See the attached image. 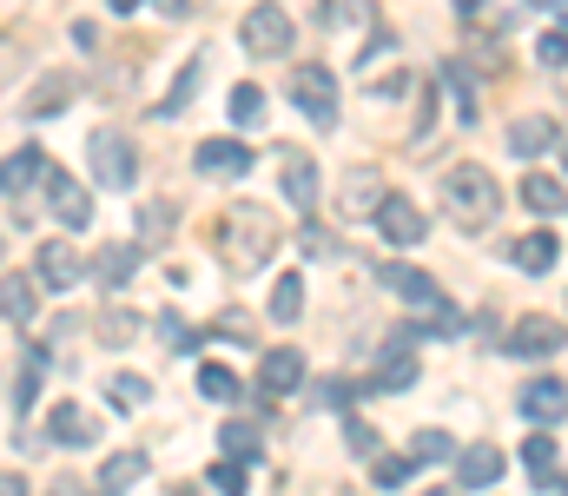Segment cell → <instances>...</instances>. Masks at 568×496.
<instances>
[{"instance_id":"cell-1","label":"cell","mask_w":568,"mask_h":496,"mask_svg":"<svg viewBox=\"0 0 568 496\" xmlns=\"http://www.w3.org/2000/svg\"><path fill=\"white\" fill-rule=\"evenodd\" d=\"M284 225L272 205H258V199H232L219 219H212V252H219V265L232 272V279H252V272H265L272 265V252H278Z\"/></svg>"},{"instance_id":"cell-2","label":"cell","mask_w":568,"mask_h":496,"mask_svg":"<svg viewBox=\"0 0 568 496\" xmlns=\"http://www.w3.org/2000/svg\"><path fill=\"white\" fill-rule=\"evenodd\" d=\"M436 199H443V219L449 225H463V232H483L489 219H496V205H503V192H496V179H489V165H449L443 179H436Z\"/></svg>"},{"instance_id":"cell-3","label":"cell","mask_w":568,"mask_h":496,"mask_svg":"<svg viewBox=\"0 0 568 496\" xmlns=\"http://www.w3.org/2000/svg\"><path fill=\"white\" fill-rule=\"evenodd\" d=\"M291 107L311 120V126H337V73L331 67H317V60H304V67H291Z\"/></svg>"},{"instance_id":"cell-4","label":"cell","mask_w":568,"mask_h":496,"mask_svg":"<svg viewBox=\"0 0 568 496\" xmlns=\"http://www.w3.org/2000/svg\"><path fill=\"white\" fill-rule=\"evenodd\" d=\"M87 160H93V179H100L106 192H126V185L140 179V153H133V140H126L120 126H93Z\"/></svg>"},{"instance_id":"cell-5","label":"cell","mask_w":568,"mask_h":496,"mask_svg":"<svg viewBox=\"0 0 568 496\" xmlns=\"http://www.w3.org/2000/svg\"><path fill=\"white\" fill-rule=\"evenodd\" d=\"M239 40H245L258 60H278V53H291V13H284L278 0H258V7L239 20Z\"/></svg>"},{"instance_id":"cell-6","label":"cell","mask_w":568,"mask_h":496,"mask_svg":"<svg viewBox=\"0 0 568 496\" xmlns=\"http://www.w3.org/2000/svg\"><path fill=\"white\" fill-rule=\"evenodd\" d=\"M371 225L384 232V245H404V252L429 239V219L404 199V192H384V199H377V212H371Z\"/></svg>"},{"instance_id":"cell-7","label":"cell","mask_w":568,"mask_h":496,"mask_svg":"<svg viewBox=\"0 0 568 496\" xmlns=\"http://www.w3.org/2000/svg\"><path fill=\"white\" fill-rule=\"evenodd\" d=\"M278 179H284V199H291L297 212L317 205V165H311L304 146H278Z\"/></svg>"},{"instance_id":"cell-8","label":"cell","mask_w":568,"mask_h":496,"mask_svg":"<svg viewBox=\"0 0 568 496\" xmlns=\"http://www.w3.org/2000/svg\"><path fill=\"white\" fill-rule=\"evenodd\" d=\"M33 272H40V285H47V292H67V285H80L87 259H80L67 239H47V245H40V259H33Z\"/></svg>"},{"instance_id":"cell-9","label":"cell","mask_w":568,"mask_h":496,"mask_svg":"<svg viewBox=\"0 0 568 496\" xmlns=\"http://www.w3.org/2000/svg\"><path fill=\"white\" fill-rule=\"evenodd\" d=\"M410 384H417V344L397 325L390 344H384V357H377V391H410Z\"/></svg>"},{"instance_id":"cell-10","label":"cell","mask_w":568,"mask_h":496,"mask_svg":"<svg viewBox=\"0 0 568 496\" xmlns=\"http://www.w3.org/2000/svg\"><path fill=\"white\" fill-rule=\"evenodd\" d=\"M73 100H80V80H73V73H40V87L27 93L20 113H27V120H53V113H67Z\"/></svg>"},{"instance_id":"cell-11","label":"cell","mask_w":568,"mask_h":496,"mask_svg":"<svg viewBox=\"0 0 568 496\" xmlns=\"http://www.w3.org/2000/svg\"><path fill=\"white\" fill-rule=\"evenodd\" d=\"M556 146H562V120H549V113H529V120L509 126V153L516 160H536V153H556Z\"/></svg>"},{"instance_id":"cell-12","label":"cell","mask_w":568,"mask_h":496,"mask_svg":"<svg viewBox=\"0 0 568 496\" xmlns=\"http://www.w3.org/2000/svg\"><path fill=\"white\" fill-rule=\"evenodd\" d=\"M53 179V219L67 225V232H87L93 225V192L80 185V179H67V172H47Z\"/></svg>"},{"instance_id":"cell-13","label":"cell","mask_w":568,"mask_h":496,"mask_svg":"<svg viewBox=\"0 0 568 496\" xmlns=\"http://www.w3.org/2000/svg\"><path fill=\"white\" fill-rule=\"evenodd\" d=\"M192 165H199L205 179H245V172H252V153H245L239 140H199Z\"/></svg>"},{"instance_id":"cell-14","label":"cell","mask_w":568,"mask_h":496,"mask_svg":"<svg viewBox=\"0 0 568 496\" xmlns=\"http://www.w3.org/2000/svg\"><path fill=\"white\" fill-rule=\"evenodd\" d=\"M47 437H53V444H67V451H80V444H93V437H100V417H93L87 404H53Z\"/></svg>"},{"instance_id":"cell-15","label":"cell","mask_w":568,"mask_h":496,"mask_svg":"<svg viewBox=\"0 0 568 496\" xmlns=\"http://www.w3.org/2000/svg\"><path fill=\"white\" fill-rule=\"evenodd\" d=\"M503 470H509V464H503V451H496V444H469V451L456 457L463 490H496V484H503Z\"/></svg>"},{"instance_id":"cell-16","label":"cell","mask_w":568,"mask_h":496,"mask_svg":"<svg viewBox=\"0 0 568 496\" xmlns=\"http://www.w3.org/2000/svg\"><path fill=\"white\" fill-rule=\"evenodd\" d=\"M384 292H397V298H404V305H417V312H436V305H443L436 279L417 272V265H384Z\"/></svg>"},{"instance_id":"cell-17","label":"cell","mask_w":568,"mask_h":496,"mask_svg":"<svg viewBox=\"0 0 568 496\" xmlns=\"http://www.w3.org/2000/svg\"><path fill=\"white\" fill-rule=\"evenodd\" d=\"M523 464H529L536 484H549V496L562 490V444H556V431H536V437L523 444Z\"/></svg>"},{"instance_id":"cell-18","label":"cell","mask_w":568,"mask_h":496,"mask_svg":"<svg viewBox=\"0 0 568 496\" xmlns=\"http://www.w3.org/2000/svg\"><path fill=\"white\" fill-rule=\"evenodd\" d=\"M516 357H556L562 351V325L556 318H516V337H503Z\"/></svg>"},{"instance_id":"cell-19","label":"cell","mask_w":568,"mask_h":496,"mask_svg":"<svg viewBox=\"0 0 568 496\" xmlns=\"http://www.w3.org/2000/svg\"><path fill=\"white\" fill-rule=\"evenodd\" d=\"M509 259H516L529 279H542V272H556V259H562V239H556V232H523V239L509 245Z\"/></svg>"},{"instance_id":"cell-20","label":"cell","mask_w":568,"mask_h":496,"mask_svg":"<svg viewBox=\"0 0 568 496\" xmlns=\"http://www.w3.org/2000/svg\"><path fill=\"white\" fill-rule=\"evenodd\" d=\"M377 199H384V179H377L371 165H357V172L344 179V192H337V212H351V219H371V212H377Z\"/></svg>"},{"instance_id":"cell-21","label":"cell","mask_w":568,"mask_h":496,"mask_svg":"<svg viewBox=\"0 0 568 496\" xmlns=\"http://www.w3.org/2000/svg\"><path fill=\"white\" fill-rule=\"evenodd\" d=\"M258 384H265V397L297 391V384H304V357H297V351H265V364H258Z\"/></svg>"},{"instance_id":"cell-22","label":"cell","mask_w":568,"mask_h":496,"mask_svg":"<svg viewBox=\"0 0 568 496\" xmlns=\"http://www.w3.org/2000/svg\"><path fill=\"white\" fill-rule=\"evenodd\" d=\"M133 265H140V245H100V252H93V279H100L106 292H120V285L133 279Z\"/></svg>"},{"instance_id":"cell-23","label":"cell","mask_w":568,"mask_h":496,"mask_svg":"<svg viewBox=\"0 0 568 496\" xmlns=\"http://www.w3.org/2000/svg\"><path fill=\"white\" fill-rule=\"evenodd\" d=\"M562 179H556V172H529V179H523V205H529V212H536V219H556V212H562Z\"/></svg>"},{"instance_id":"cell-24","label":"cell","mask_w":568,"mask_h":496,"mask_svg":"<svg viewBox=\"0 0 568 496\" xmlns=\"http://www.w3.org/2000/svg\"><path fill=\"white\" fill-rule=\"evenodd\" d=\"M145 477V451H113V457H106V464H100V490H133V484H140Z\"/></svg>"},{"instance_id":"cell-25","label":"cell","mask_w":568,"mask_h":496,"mask_svg":"<svg viewBox=\"0 0 568 496\" xmlns=\"http://www.w3.org/2000/svg\"><path fill=\"white\" fill-rule=\"evenodd\" d=\"M523 417H536V424H562V377L529 384V391H523Z\"/></svg>"},{"instance_id":"cell-26","label":"cell","mask_w":568,"mask_h":496,"mask_svg":"<svg viewBox=\"0 0 568 496\" xmlns=\"http://www.w3.org/2000/svg\"><path fill=\"white\" fill-rule=\"evenodd\" d=\"M33 312H40V298H33V279H0V318H13V325H33Z\"/></svg>"},{"instance_id":"cell-27","label":"cell","mask_w":568,"mask_h":496,"mask_svg":"<svg viewBox=\"0 0 568 496\" xmlns=\"http://www.w3.org/2000/svg\"><path fill=\"white\" fill-rule=\"evenodd\" d=\"M172 225H179V205L172 199H145L140 205V245H165Z\"/></svg>"},{"instance_id":"cell-28","label":"cell","mask_w":568,"mask_h":496,"mask_svg":"<svg viewBox=\"0 0 568 496\" xmlns=\"http://www.w3.org/2000/svg\"><path fill=\"white\" fill-rule=\"evenodd\" d=\"M33 172H47V153H40V146H20L13 160L0 165V192H27V185H33Z\"/></svg>"},{"instance_id":"cell-29","label":"cell","mask_w":568,"mask_h":496,"mask_svg":"<svg viewBox=\"0 0 568 496\" xmlns=\"http://www.w3.org/2000/svg\"><path fill=\"white\" fill-rule=\"evenodd\" d=\"M106 397H113V411H145V404H152V377H140V371H120V377L106 384Z\"/></svg>"},{"instance_id":"cell-30","label":"cell","mask_w":568,"mask_h":496,"mask_svg":"<svg viewBox=\"0 0 568 496\" xmlns=\"http://www.w3.org/2000/svg\"><path fill=\"white\" fill-rule=\"evenodd\" d=\"M199 397H212V404H239V397H245V384H239L225 364H199Z\"/></svg>"},{"instance_id":"cell-31","label":"cell","mask_w":568,"mask_h":496,"mask_svg":"<svg viewBox=\"0 0 568 496\" xmlns=\"http://www.w3.org/2000/svg\"><path fill=\"white\" fill-rule=\"evenodd\" d=\"M212 337H225V344H258V318H252L245 305H225V312L212 318Z\"/></svg>"},{"instance_id":"cell-32","label":"cell","mask_w":568,"mask_h":496,"mask_svg":"<svg viewBox=\"0 0 568 496\" xmlns=\"http://www.w3.org/2000/svg\"><path fill=\"white\" fill-rule=\"evenodd\" d=\"M297 312H304V279H297V272H278V285H272V318H278V325H297Z\"/></svg>"},{"instance_id":"cell-33","label":"cell","mask_w":568,"mask_h":496,"mask_svg":"<svg viewBox=\"0 0 568 496\" xmlns=\"http://www.w3.org/2000/svg\"><path fill=\"white\" fill-rule=\"evenodd\" d=\"M199 73H205V53H192V67L179 73V87H172V93L159 100V120H172V113H179V107H185V100L199 93Z\"/></svg>"},{"instance_id":"cell-34","label":"cell","mask_w":568,"mask_h":496,"mask_svg":"<svg viewBox=\"0 0 568 496\" xmlns=\"http://www.w3.org/2000/svg\"><path fill=\"white\" fill-rule=\"evenodd\" d=\"M443 87L456 93V120H463V126H476V80H469V67H449V73H443Z\"/></svg>"},{"instance_id":"cell-35","label":"cell","mask_w":568,"mask_h":496,"mask_svg":"<svg viewBox=\"0 0 568 496\" xmlns=\"http://www.w3.org/2000/svg\"><path fill=\"white\" fill-rule=\"evenodd\" d=\"M443 457H456V444L443 431H417L410 437V464H443Z\"/></svg>"},{"instance_id":"cell-36","label":"cell","mask_w":568,"mask_h":496,"mask_svg":"<svg viewBox=\"0 0 568 496\" xmlns=\"http://www.w3.org/2000/svg\"><path fill=\"white\" fill-rule=\"evenodd\" d=\"M219 444H225V457H232V464H252V457H258V424H232Z\"/></svg>"},{"instance_id":"cell-37","label":"cell","mask_w":568,"mask_h":496,"mask_svg":"<svg viewBox=\"0 0 568 496\" xmlns=\"http://www.w3.org/2000/svg\"><path fill=\"white\" fill-rule=\"evenodd\" d=\"M159 344H165V351H199V331L185 325L179 312H165V318H159Z\"/></svg>"},{"instance_id":"cell-38","label":"cell","mask_w":568,"mask_h":496,"mask_svg":"<svg viewBox=\"0 0 568 496\" xmlns=\"http://www.w3.org/2000/svg\"><path fill=\"white\" fill-rule=\"evenodd\" d=\"M40 364H47V357L33 351V357H27V371H20V384L7 391V397H13V411H33V397H40Z\"/></svg>"},{"instance_id":"cell-39","label":"cell","mask_w":568,"mask_h":496,"mask_svg":"<svg viewBox=\"0 0 568 496\" xmlns=\"http://www.w3.org/2000/svg\"><path fill=\"white\" fill-rule=\"evenodd\" d=\"M133 331H140V318L120 305V312H100V344H133Z\"/></svg>"},{"instance_id":"cell-40","label":"cell","mask_w":568,"mask_h":496,"mask_svg":"<svg viewBox=\"0 0 568 496\" xmlns=\"http://www.w3.org/2000/svg\"><path fill=\"white\" fill-rule=\"evenodd\" d=\"M258 113H265V93L258 87H232V120L239 126H258Z\"/></svg>"},{"instance_id":"cell-41","label":"cell","mask_w":568,"mask_h":496,"mask_svg":"<svg viewBox=\"0 0 568 496\" xmlns=\"http://www.w3.org/2000/svg\"><path fill=\"white\" fill-rule=\"evenodd\" d=\"M344 444H351V457H377V431L364 417H344Z\"/></svg>"},{"instance_id":"cell-42","label":"cell","mask_w":568,"mask_h":496,"mask_svg":"<svg viewBox=\"0 0 568 496\" xmlns=\"http://www.w3.org/2000/svg\"><path fill=\"white\" fill-rule=\"evenodd\" d=\"M417 464L410 457H371V477H377V490H390V484H404Z\"/></svg>"},{"instance_id":"cell-43","label":"cell","mask_w":568,"mask_h":496,"mask_svg":"<svg viewBox=\"0 0 568 496\" xmlns=\"http://www.w3.org/2000/svg\"><path fill=\"white\" fill-rule=\"evenodd\" d=\"M212 490H225V496H245V464H232V457H219V464H212Z\"/></svg>"},{"instance_id":"cell-44","label":"cell","mask_w":568,"mask_h":496,"mask_svg":"<svg viewBox=\"0 0 568 496\" xmlns=\"http://www.w3.org/2000/svg\"><path fill=\"white\" fill-rule=\"evenodd\" d=\"M536 53H542V67H549V73H562V60H568V47H562V27H549Z\"/></svg>"},{"instance_id":"cell-45","label":"cell","mask_w":568,"mask_h":496,"mask_svg":"<svg viewBox=\"0 0 568 496\" xmlns=\"http://www.w3.org/2000/svg\"><path fill=\"white\" fill-rule=\"evenodd\" d=\"M27 67V53H20V40H0V87H13V73Z\"/></svg>"},{"instance_id":"cell-46","label":"cell","mask_w":568,"mask_h":496,"mask_svg":"<svg viewBox=\"0 0 568 496\" xmlns=\"http://www.w3.org/2000/svg\"><path fill=\"white\" fill-rule=\"evenodd\" d=\"M297 245H304L311 259H324V252H331V239H324V225H297Z\"/></svg>"},{"instance_id":"cell-47","label":"cell","mask_w":568,"mask_h":496,"mask_svg":"<svg viewBox=\"0 0 568 496\" xmlns=\"http://www.w3.org/2000/svg\"><path fill=\"white\" fill-rule=\"evenodd\" d=\"M351 397H357V384H344V377H331V384H324V404H337V411H351Z\"/></svg>"},{"instance_id":"cell-48","label":"cell","mask_w":568,"mask_h":496,"mask_svg":"<svg viewBox=\"0 0 568 496\" xmlns=\"http://www.w3.org/2000/svg\"><path fill=\"white\" fill-rule=\"evenodd\" d=\"M0 496H27V484H20L13 470H0Z\"/></svg>"},{"instance_id":"cell-49","label":"cell","mask_w":568,"mask_h":496,"mask_svg":"<svg viewBox=\"0 0 568 496\" xmlns=\"http://www.w3.org/2000/svg\"><path fill=\"white\" fill-rule=\"evenodd\" d=\"M159 7H165V13H199L205 0H159Z\"/></svg>"},{"instance_id":"cell-50","label":"cell","mask_w":568,"mask_h":496,"mask_svg":"<svg viewBox=\"0 0 568 496\" xmlns=\"http://www.w3.org/2000/svg\"><path fill=\"white\" fill-rule=\"evenodd\" d=\"M449 7H456V13H463V20H469V13H483V7H489V0H449Z\"/></svg>"},{"instance_id":"cell-51","label":"cell","mask_w":568,"mask_h":496,"mask_svg":"<svg viewBox=\"0 0 568 496\" xmlns=\"http://www.w3.org/2000/svg\"><path fill=\"white\" fill-rule=\"evenodd\" d=\"M53 496H87V490H80L73 477H60V484H53Z\"/></svg>"},{"instance_id":"cell-52","label":"cell","mask_w":568,"mask_h":496,"mask_svg":"<svg viewBox=\"0 0 568 496\" xmlns=\"http://www.w3.org/2000/svg\"><path fill=\"white\" fill-rule=\"evenodd\" d=\"M106 7H113V13H133V7H145V0H106Z\"/></svg>"},{"instance_id":"cell-53","label":"cell","mask_w":568,"mask_h":496,"mask_svg":"<svg viewBox=\"0 0 568 496\" xmlns=\"http://www.w3.org/2000/svg\"><path fill=\"white\" fill-rule=\"evenodd\" d=\"M172 496H199V490H192V484H179V490H172Z\"/></svg>"},{"instance_id":"cell-54","label":"cell","mask_w":568,"mask_h":496,"mask_svg":"<svg viewBox=\"0 0 568 496\" xmlns=\"http://www.w3.org/2000/svg\"><path fill=\"white\" fill-rule=\"evenodd\" d=\"M424 496H449V490H424Z\"/></svg>"},{"instance_id":"cell-55","label":"cell","mask_w":568,"mask_h":496,"mask_svg":"<svg viewBox=\"0 0 568 496\" xmlns=\"http://www.w3.org/2000/svg\"><path fill=\"white\" fill-rule=\"evenodd\" d=\"M0 259H7V239H0Z\"/></svg>"}]
</instances>
